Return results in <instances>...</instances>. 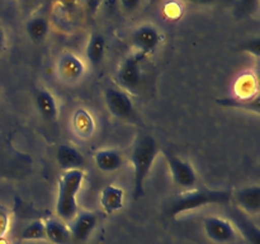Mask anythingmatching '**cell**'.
I'll list each match as a JSON object with an SVG mask.
<instances>
[{
  "instance_id": "obj_22",
  "label": "cell",
  "mask_w": 260,
  "mask_h": 244,
  "mask_svg": "<svg viewBox=\"0 0 260 244\" xmlns=\"http://www.w3.org/2000/svg\"><path fill=\"white\" fill-rule=\"evenodd\" d=\"M74 125L79 134L89 135L94 129L93 119H91L90 114L86 113L85 111H76L75 117H74Z\"/></svg>"
},
{
  "instance_id": "obj_9",
  "label": "cell",
  "mask_w": 260,
  "mask_h": 244,
  "mask_svg": "<svg viewBox=\"0 0 260 244\" xmlns=\"http://www.w3.org/2000/svg\"><path fill=\"white\" fill-rule=\"evenodd\" d=\"M70 223L69 229H70L71 238L78 241H85L95 229L98 224V216L91 211H84V212L76 214V216Z\"/></svg>"
},
{
  "instance_id": "obj_26",
  "label": "cell",
  "mask_w": 260,
  "mask_h": 244,
  "mask_svg": "<svg viewBox=\"0 0 260 244\" xmlns=\"http://www.w3.org/2000/svg\"><path fill=\"white\" fill-rule=\"evenodd\" d=\"M102 3H103V0H85L86 12H88V14L89 15L96 14V12H98L99 8H101Z\"/></svg>"
},
{
  "instance_id": "obj_17",
  "label": "cell",
  "mask_w": 260,
  "mask_h": 244,
  "mask_svg": "<svg viewBox=\"0 0 260 244\" xmlns=\"http://www.w3.org/2000/svg\"><path fill=\"white\" fill-rule=\"evenodd\" d=\"M46 238L53 244H69L71 233L69 226L57 219H50L45 223Z\"/></svg>"
},
{
  "instance_id": "obj_7",
  "label": "cell",
  "mask_w": 260,
  "mask_h": 244,
  "mask_svg": "<svg viewBox=\"0 0 260 244\" xmlns=\"http://www.w3.org/2000/svg\"><path fill=\"white\" fill-rule=\"evenodd\" d=\"M161 41L162 36L160 35L157 28L151 24L140 25L131 35V42L136 48V52L141 53L146 57L156 51Z\"/></svg>"
},
{
  "instance_id": "obj_14",
  "label": "cell",
  "mask_w": 260,
  "mask_h": 244,
  "mask_svg": "<svg viewBox=\"0 0 260 244\" xmlns=\"http://www.w3.org/2000/svg\"><path fill=\"white\" fill-rule=\"evenodd\" d=\"M37 111L46 121H55L58 116V104L55 96L48 89H41L36 94Z\"/></svg>"
},
{
  "instance_id": "obj_16",
  "label": "cell",
  "mask_w": 260,
  "mask_h": 244,
  "mask_svg": "<svg viewBox=\"0 0 260 244\" xmlns=\"http://www.w3.org/2000/svg\"><path fill=\"white\" fill-rule=\"evenodd\" d=\"M216 103L220 104V106L222 107H231V108L244 109V111L254 112V113L259 114V94H255L254 97H225V98L216 99Z\"/></svg>"
},
{
  "instance_id": "obj_10",
  "label": "cell",
  "mask_w": 260,
  "mask_h": 244,
  "mask_svg": "<svg viewBox=\"0 0 260 244\" xmlns=\"http://www.w3.org/2000/svg\"><path fill=\"white\" fill-rule=\"evenodd\" d=\"M238 205L251 215H258L260 211V186L251 185L241 187L233 196Z\"/></svg>"
},
{
  "instance_id": "obj_3",
  "label": "cell",
  "mask_w": 260,
  "mask_h": 244,
  "mask_svg": "<svg viewBox=\"0 0 260 244\" xmlns=\"http://www.w3.org/2000/svg\"><path fill=\"white\" fill-rule=\"evenodd\" d=\"M84 182L81 169L66 170L58 180V193L56 212L62 220L71 221L78 214V193Z\"/></svg>"
},
{
  "instance_id": "obj_5",
  "label": "cell",
  "mask_w": 260,
  "mask_h": 244,
  "mask_svg": "<svg viewBox=\"0 0 260 244\" xmlns=\"http://www.w3.org/2000/svg\"><path fill=\"white\" fill-rule=\"evenodd\" d=\"M104 102L112 116L126 122L137 119L136 109L128 93L119 88H108L104 92Z\"/></svg>"
},
{
  "instance_id": "obj_28",
  "label": "cell",
  "mask_w": 260,
  "mask_h": 244,
  "mask_svg": "<svg viewBox=\"0 0 260 244\" xmlns=\"http://www.w3.org/2000/svg\"><path fill=\"white\" fill-rule=\"evenodd\" d=\"M5 43H7V36H5V30L4 28L0 25V52L4 50L5 47Z\"/></svg>"
},
{
  "instance_id": "obj_6",
  "label": "cell",
  "mask_w": 260,
  "mask_h": 244,
  "mask_svg": "<svg viewBox=\"0 0 260 244\" xmlns=\"http://www.w3.org/2000/svg\"><path fill=\"white\" fill-rule=\"evenodd\" d=\"M164 157L167 159L168 167L172 173L173 182L180 188L184 190H192L197 185V173L189 162L182 159L178 155L173 154L172 151H164Z\"/></svg>"
},
{
  "instance_id": "obj_11",
  "label": "cell",
  "mask_w": 260,
  "mask_h": 244,
  "mask_svg": "<svg viewBox=\"0 0 260 244\" xmlns=\"http://www.w3.org/2000/svg\"><path fill=\"white\" fill-rule=\"evenodd\" d=\"M57 70L60 73L61 78L66 81H76L81 78L84 74V64L78 56L74 53H63L58 60Z\"/></svg>"
},
{
  "instance_id": "obj_21",
  "label": "cell",
  "mask_w": 260,
  "mask_h": 244,
  "mask_svg": "<svg viewBox=\"0 0 260 244\" xmlns=\"http://www.w3.org/2000/svg\"><path fill=\"white\" fill-rule=\"evenodd\" d=\"M22 240H42L46 239V229L45 221L35 220L25 226L20 233Z\"/></svg>"
},
{
  "instance_id": "obj_27",
  "label": "cell",
  "mask_w": 260,
  "mask_h": 244,
  "mask_svg": "<svg viewBox=\"0 0 260 244\" xmlns=\"http://www.w3.org/2000/svg\"><path fill=\"white\" fill-rule=\"evenodd\" d=\"M187 2L192 3V4L197 5H208V4H215V3L223 2V0H187Z\"/></svg>"
},
{
  "instance_id": "obj_29",
  "label": "cell",
  "mask_w": 260,
  "mask_h": 244,
  "mask_svg": "<svg viewBox=\"0 0 260 244\" xmlns=\"http://www.w3.org/2000/svg\"><path fill=\"white\" fill-rule=\"evenodd\" d=\"M58 2H60L62 5H65V7L70 8V7H74L78 0H58Z\"/></svg>"
},
{
  "instance_id": "obj_18",
  "label": "cell",
  "mask_w": 260,
  "mask_h": 244,
  "mask_svg": "<svg viewBox=\"0 0 260 244\" xmlns=\"http://www.w3.org/2000/svg\"><path fill=\"white\" fill-rule=\"evenodd\" d=\"M86 58L93 68H98L103 63L106 55V38L101 33H93L86 46Z\"/></svg>"
},
{
  "instance_id": "obj_30",
  "label": "cell",
  "mask_w": 260,
  "mask_h": 244,
  "mask_svg": "<svg viewBox=\"0 0 260 244\" xmlns=\"http://www.w3.org/2000/svg\"><path fill=\"white\" fill-rule=\"evenodd\" d=\"M157 2H159V0H149V7H152V5L156 4Z\"/></svg>"
},
{
  "instance_id": "obj_4",
  "label": "cell",
  "mask_w": 260,
  "mask_h": 244,
  "mask_svg": "<svg viewBox=\"0 0 260 244\" xmlns=\"http://www.w3.org/2000/svg\"><path fill=\"white\" fill-rule=\"evenodd\" d=\"M146 56L139 52L127 56L116 71V81L119 89L126 93H137L142 84V63L146 60Z\"/></svg>"
},
{
  "instance_id": "obj_8",
  "label": "cell",
  "mask_w": 260,
  "mask_h": 244,
  "mask_svg": "<svg viewBox=\"0 0 260 244\" xmlns=\"http://www.w3.org/2000/svg\"><path fill=\"white\" fill-rule=\"evenodd\" d=\"M205 233L217 244L233 243L236 239V230L233 223L218 216H208L203 221Z\"/></svg>"
},
{
  "instance_id": "obj_19",
  "label": "cell",
  "mask_w": 260,
  "mask_h": 244,
  "mask_svg": "<svg viewBox=\"0 0 260 244\" xmlns=\"http://www.w3.org/2000/svg\"><path fill=\"white\" fill-rule=\"evenodd\" d=\"M25 32L32 42L40 43L47 37L50 32V24L45 17H33L25 23Z\"/></svg>"
},
{
  "instance_id": "obj_24",
  "label": "cell",
  "mask_w": 260,
  "mask_h": 244,
  "mask_svg": "<svg viewBox=\"0 0 260 244\" xmlns=\"http://www.w3.org/2000/svg\"><path fill=\"white\" fill-rule=\"evenodd\" d=\"M258 3V0H239L238 10L241 13H249L253 10L254 5Z\"/></svg>"
},
{
  "instance_id": "obj_1",
  "label": "cell",
  "mask_w": 260,
  "mask_h": 244,
  "mask_svg": "<svg viewBox=\"0 0 260 244\" xmlns=\"http://www.w3.org/2000/svg\"><path fill=\"white\" fill-rule=\"evenodd\" d=\"M159 152L156 140L150 135H141L135 141L129 160L134 168V198L144 195V183Z\"/></svg>"
},
{
  "instance_id": "obj_20",
  "label": "cell",
  "mask_w": 260,
  "mask_h": 244,
  "mask_svg": "<svg viewBox=\"0 0 260 244\" xmlns=\"http://www.w3.org/2000/svg\"><path fill=\"white\" fill-rule=\"evenodd\" d=\"M234 220L238 224L239 229L241 230L243 235L245 236L249 244H260V233L259 229L254 225L253 223L249 221L248 218L243 215L239 210L234 211Z\"/></svg>"
},
{
  "instance_id": "obj_25",
  "label": "cell",
  "mask_w": 260,
  "mask_h": 244,
  "mask_svg": "<svg viewBox=\"0 0 260 244\" xmlns=\"http://www.w3.org/2000/svg\"><path fill=\"white\" fill-rule=\"evenodd\" d=\"M141 4V0H121V5L124 12L132 13Z\"/></svg>"
},
{
  "instance_id": "obj_31",
  "label": "cell",
  "mask_w": 260,
  "mask_h": 244,
  "mask_svg": "<svg viewBox=\"0 0 260 244\" xmlns=\"http://www.w3.org/2000/svg\"><path fill=\"white\" fill-rule=\"evenodd\" d=\"M20 2H24V3H27V2H30V0H20Z\"/></svg>"
},
{
  "instance_id": "obj_2",
  "label": "cell",
  "mask_w": 260,
  "mask_h": 244,
  "mask_svg": "<svg viewBox=\"0 0 260 244\" xmlns=\"http://www.w3.org/2000/svg\"><path fill=\"white\" fill-rule=\"evenodd\" d=\"M233 200V193L226 190H210V188H198L189 190L188 192L178 196L168 207V216L180 215L187 211L197 210L208 205H225Z\"/></svg>"
},
{
  "instance_id": "obj_23",
  "label": "cell",
  "mask_w": 260,
  "mask_h": 244,
  "mask_svg": "<svg viewBox=\"0 0 260 244\" xmlns=\"http://www.w3.org/2000/svg\"><path fill=\"white\" fill-rule=\"evenodd\" d=\"M245 52L250 53V55L255 56L256 58L260 57V38L255 37V38H251V40L246 41L243 46H241Z\"/></svg>"
},
{
  "instance_id": "obj_12",
  "label": "cell",
  "mask_w": 260,
  "mask_h": 244,
  "mask_svg": "<svg viewBox=\"0 0 260 244\" xmlns=\"http://www.w3.org/2000/svg\"><path fill=\"white\" fill-rule=\"evenodd\" d=\"M56 162L58 167L66 172V170L81 169L85 160H84L83 154L76 147L62 144L57 147V151H56Z\"/></svg>"
},
{
  "instance_id": "obj_13",
  "label": "cell",
  "mask_w": 260,
  "mask_h": 244,
  "mask_svg": "<svg viewBox=\"0 0 260 244\" xmlns=\"http://www.w3.org/2000/svg\"><path fill=\"white\" fill-rule=\"evenodd\" d=\"M94 163L101 172L112 173L122 167L123 158L116 149H102L94 155Z\"/></svg>"
},
{
  "instance_id": "obj_15",
  "label": "cell",
  "mask_w": 260,
  "mask_h": 244,
  "mask_svg": "<svg viewBox=\"0 0 260 244\" xmlns=\"http://www.w3.org/2000/svg\"><path fill=\"white\" fill-rule=\"evenodd\" d=\"M124 192L121 187L109 185L101 193V205L107 214H113L123 207Z\"/></svg>"
}]
</instances>
